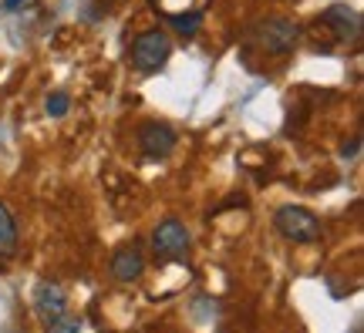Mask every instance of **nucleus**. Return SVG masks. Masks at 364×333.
I'll list each match as a JSON object with an SVG mask.
<instances>
[{"mask_svg": "<svg viewBox=\"0 0 364 333\" xmlns=\"http://www.w3.org/2000/svg\"><path fill=\"white\" fill-rule=\"evenodd\" d=\"M273 226L277 232L284 236L287 243H317L321 239V222L314 216L311 209H304V205H284V209H277V216H273Z\"/></svg>", "mask_w": 364, "mask_h": 333, "instance_id": "f257e3e1", "label": "nucleus"}, {"mask_svg": "<svg viewBox=\"0 0 364 333\" xmlns=\"http://www.w3.org/2000/svg\"><path fill=\"white\" fill-rule=\"evenodd\" d=\"M169 51H172V44L166 31H142L135 38V44H132V65L139 67V71H156V67L166 65Z\"/></svg>", "mask_w": 364, "mask_h": 333, "instance_id": "f03ea898", "label": "nucleus"}, {"mask_svg": "<svg viewBox=\"0 0 364 333\" xmlns=\"http://www.w3.org/2000/svg\"><path fill=\"white\" fill-rule=\"evenodd\" d=\"M152 246H156L159 259H182L189 253V229L182 226L179 219H166L152 232Z\"/></svg>", "mask_w": 364, "mask_h": 333, "instance_id": "7ed1b4c3", "label": "nucleus"}, {"mask_svg": "<svg viewBox=\"0 0 364 333\" xmlns=\"http://www.w3.org/2000/svg\"><path fill=\"white\" fill-rule=\"evenodd\" d=\"M300 40V27L287 17H270L260 24V44L270 54H290Z\"/></svg>", "mask_w": 364, "mask_h": 333, "instance_id": "20e7f679", "label": "nucleus"}, {"mask_svg": "<svg viewBox=\"0 0 364 333\" xmlns=\"http://www.w3.org/2000/svg\"><path fill=\"white\" fill-rule=\"evenodd\" d=\"M34 310H38V317L44 323L54 320V317H61V313H68L65 286L54 280H41L38 286H34Z\"/></svg>", "mask_w": 364, "mask_h": 333, "instance_id": "39448f33", "label": "nucleus"}, {"mask_svg": "<svg viewBox=\"0 0 364 333\" xmlns=\"http://www.w3.org/2000/svg\"><path fill=\"white\" fill-rule=\"evenodd\" d=\"M139 145L149 158H166L176 148V131L166 121H145L139 129Z\"/></svg>", "mask_w": 364, "mask_h": 333, "instance_id": "423d86ee", "label": "nucleus"}, {"mask_svg": "<svg viewBox=\"0 0 364 333\" xmlns=\"http://www.w3.org/2000/svg\"><path fill=\"white\" fill-rule=\"evenodd\" d=\"M321 24L324 27H334V38L338 40H358L361 34V13L348 7V4H334L321 13Z\"/></svg>", "mask_w": 364, "mask_h": 333, "instance_id": "0eeeda50", "label": "nucleus"}, {"mask_svg": "<svg viewBox=\"0 0 364 333\" xmlns=\"http://www.w3.org/2000/svg\"><path fill=\"white\" fill-rule=\"evenodd\" d=\"M145 273V253L139 243L118 246L115 256H112V276L118 283H135Z\"/></svg>", "mask_w": 364, "mask_h": 333, "instance_id": "6e6552de", "label": "nucleus"}, {"mask_svg": "<svg viewBox=\"0 0 364 333\" xmlns=\"http://www.w3.org/2000/svg\"><path fill=\"white\" fill-rule=\"evenodd\" d=\"M14 249H17V222L11 209L0 202V256H14Z\"/></svg>", "mask_w": 364, "mask_h": 333, "instance_id": "1a4fd4ad", "label": "nucleus"}, {"mask_svg": "<svg viewBox=\"0 0 364 333\" xmlns=\"http://www.w3.org/2000/svg\"><path fill=\"white\" fill-rule=\"evenodd\" d=\"M169 24L179 31V34H196L203 27V11H189V13H172Z\"/></svg>", "mask_w": 364, "mask_h": 333, "instance_id": "9d476101", "label": "nucleus"}, {"mask_svg": "<svg viewBox=\"0 0 364 333\" xmlns=\"http://www.w3.org/2000/svg\"><path fill=\"white\" fill-rule=\"evenodd\" d=\"M78 330H81V317H75V313H61V317L44 323V333H78Z\"/></svg>", "mask_w": 364, "mask_h": 333, "instance_id": "9b49d317", "label": "nucleus"}, {"mask_svg": "<svg viewBox=\"0 0 364 333\" xmlns=\"http://www.w3.org/2000/svg\"><path fill=\"white\" fill-rule=\"evenodd\" d=\"M44 108H48V115H51V118H61V115H68L71 98H68L65 91H58V94H51V98H48V104H44Z\"/></svg>", "mask_w": 364, "mask_h": 333, "instance_id": "f8f14e48", "label": "nucleus"}, {"mask_svg": "<svg viewBox=\"0 0 364 333\" xmlns=\"http://www.w3.org/2000/svg\"><path fill=\"white\" fill-rule=\"evenodd\" d=\"M24 0H7V11H14V7H21Z\"/></svg>", "mask_w": 364, "mask_h": 333, "instance_id": "ddd939ff", "label": "nucleus"}]
</instances>
